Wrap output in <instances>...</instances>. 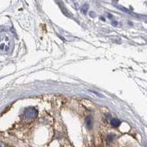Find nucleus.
Returning <instances> with one entry per match:
<instances>
[{
    "instance_id": "7",
    "label": "nucleus",
    "mask_w": 147,
    "mask_h": 147,
    "mask_svg": "<svg viewBox=\"0 0 147 147\" xmlns=\"http://www.w3.org/2000/svg\"><path fill=\"white\" fill-rule=\"evenodd\" d=\"M90 92H92V93H94V94H96V95H98V96H99V97H101V96H102V94H99V93H97V92H96V91H93V90H89Z\"/></svg>"
},
{
    "instance_id": "8",
    "label": "nucleus",
    "mask_w": 147,
    "mask_h": 147,
    "mask_svg": "<svg viewBox=\"0 0 147 147\" xmlns=\"http://www.w3.org/2000/svg\"><path fill=\"white\" fill-rule=\"evenodd\" d=\"M0 147H5V145L3 143L0 142Z\"/></svg>"
},
{
    "instance_id": "10",
    "label": "nucleus",
    "mask_w": 147,
    "mask_h": 147,
    "mask_svg": "<svg viewBox=\"0 0 147 147\" xmlns=\"http://www.w3.org/2000/svg\"><path fill=\"white\" fill-rule=\"evenodd\" d=\"M113 24H114L115 26H116V25H118V22H113Z\"/></svg>"
},
{
    "instance_id": "9",
    "label": "nucleus",
    "mask_w": 147,
    "mask_h": 147,
    "mask_svg": "<svg viewBox=\"0 0 147 147\" xmlns=\"http://www.w3.org/2000/svg\"><path fill=\"white\" fill-rule=\"evenodd\" d=\"M107 15L109 16L110 18H113V15H112L111 14H110V13H107Z\"/></svg>"
},
{
    "instance_id": "2",
    "label": "nucleus",
    "mask_w": 147,
    "mask_h": 147,
    "mask_svg": "<svg viewBox=\"0 0 147 147\" xmlns=\"http://www.w3.org/2000/svg\"><path fill=\"white\" fill-rule=\"evenodd\" d=\"M85 124L88 129H91L92 126H93V121H92V118L90 117H87L85 119Z\"/></svg>"
},
{
    "instance_id": "5",
    "label": "nucleus",
    "mask_w": 147,
    "mask_h": 147,
    "mask_svg": "<svg viewBox=\"0 0 147 147\" xmlns=\"http://www.w3.org/2000/svg\"><path fill=\"white\" fill-rule=\"evenodd\" d=\"M118 8L119 10L124 11V12H126V13H129V14H131V12H130V10H128V9H126V8H125V7H122V6H118Z\"/></svg>"
},
{
    "instance_id": "4",
    "label": "nucleus",
    "mask_w": 147,
    "mask_h": 147,
    "mask_svg": "<svg viewBox=\"0 0 147 147\" xmlns=\"http://www.w3.org/2000/svg\"><path fill=\"white\" fill-rule=\"evenodd\" d=\"M88 10V4H85V5L82 7V8H81V11H82V13H84V14H86Z\"/></svg>"
},
{
    "instance_id": "6",
    "label": "nucleus",
    "mask_w": 147,
    "mask_h": 147,
    "mask_svg": "<svg viewBox=\"0 0 147 147\" xmlns=\"http://www.w3.org/2000/svg\"><path fill=\"white\" fill-rule=\"evenodd\" d=\"M114 139V135H109L108 136H107V140H109V141H112Z\"/></svg>"
},
{
    "instance_id": "3",
    "label": "nucleus",
    "mask_w": 147,
    "mask_h": 147,
    "mask_svg": "<svg viewBox=\"0 0 147 147\" xmlns=\"http://www.w3.org/2000/svg\"><path fill=\"white\" fill-rule=\"evenodd\" d=\"M110 124H111L112 126H115V127H117V126H118L120 125L121 122H120V121H119L118 119H117V118H113V119H112V121H111V122H110Z\"/></svg>"
},
{
    "instance_id": "1",
    "label": "nucleus",
    "mask_w": 147,
    "mask_h": 147,
    "mask_svg": "<svg viewBox=\"0 0 147 147\" xmlns=\"http://www.w3.org/2000/svg\"><path fill=\"white\" fill-rule=\"evenodd\" d=\"M25 115L29 118H34L37 115V110L33 107H29L25 110Z\"/></svg>"
}]
</instances>
